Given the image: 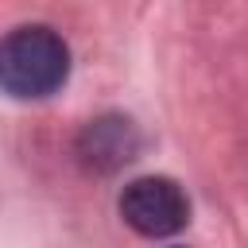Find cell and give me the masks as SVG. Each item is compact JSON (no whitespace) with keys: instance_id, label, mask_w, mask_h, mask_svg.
<instances>
[{"instance_id":"obj_1","label":"cell","mask_w":248,"mask_h":248,"mask_svg":"<svg viewBox=\"0 0 248 248\" xmlns=\"http://www.w3.org/2000/svg\"><path fill=\"white\" fill-rule=\"evenodd\" d=\"M70 78V50L50 27H16L0 39V89L19 101H39Z\"/></svg>"},{"instance_id":"obj_2","label":"cell","mask_w":248,"mask_h":248,"mask_svg":"<svg viewBox=\"0 0 248 248\" xmlns=\"http://www.w3.org/2000/svg\"><path fill=\"white\" fill-rule=\"evenodd\" d=\"M120 217L140 236H174L190 221V202L174 178L147 174V178H136L124 186Z\"/></svg>"},{"instance_id":"obj_3","label":"cell","mask_w":248,"mask_h":248,"mask_svg":"<svg viewBox=\"0 0 248 248\" xmlns=\"http://www.w3.org/2000/svg\"><path fill=\"white\" fill-rule=\"evenodd\" d=\"M136 151H140V136H136L132 120H124V116H101L81 136V155L101 170H112V167L136 159Z\"/></svg>"}]
</instances>
